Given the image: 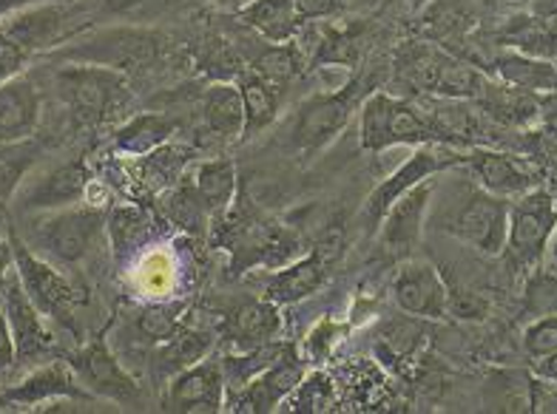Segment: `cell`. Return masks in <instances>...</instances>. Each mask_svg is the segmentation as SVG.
<instances>
[{
  "mask_svg": "<svg viewBox=\"0 0 557 414\" xmlns=\"http://www.w3.org/2000/svg\"><path fill=\"white\" fill-rule=\"evenodd\" d=\"M239 95H243V109H245V128L243 139H253L262 134L268 125L276 123L278 111H282V100H285V86L268 80L262 74L245 68L236 77Z\"/></svg>",
  "mask_w": 557,
  "mask_h": 414,
  "instance_id": "4dcf8cb0",
  "label": "cell"
},
{
  "mask_svg": "<svg viewBox=\"0 0 557 414\" xmlns=\"http://www.w3.org/2000/svg\"><path fill=\"white\" fill-rule=\"evenodd\" d=\"M373 80L356 74L338 91H319L301 102L290 123V146L301 160H315L324 148H331L338 134L350 125L352 114L361 109L367 95H373Z\"/></svg>",
  "mask_w": 557,
  "mask_h": 414,
  "instance_id": "5b68a950",
  "label": "cell"
},
{
  "mask_svg": "<svg viewBox=\"0 0 557 414\" xmlns=\"http://www.w3.org/2000/svg\"><path fill=\"white\" fill-rule=\"evenodd\" d=\"M183 304H143L132 313L134 329L143 341H165L183 327Z\"/></svg>",
  "mask_w": 557,
  "mask_h": 414,
  "instance_id": "ab89813d",
  "label": "cell"
},
{
  "mask_svg": "<svg viewBox=\"0 0 557 414\" xmlns=\"http://www.w3.org/2000/svg\"><path fill=\"white\" fill-rule=\"evenodd\" d=\"M54 88L72 116L88 128L114 123L132 102L128 77L95 63H69L54 72Z\"/></svg>",
  "mask_w": 557,
  "mask_h": 414,
  "instance_id": "8992f818",
  "label": "cell"
},
{
  "mask_svg": "<svg viewBox=\"0 0 557 414\" xmlns=\"http://www.w3.org/2000/svg\"><path fill=\"white\" fill-rule=\"evenodd\" d=\"M88 188H91V174L83 162H63V165L46 171L37 179H32L21 190L23 211H58L69 204L86 202Z\"/></svg>",
  "mask_w": 557,
  "mask_h": 414,
  "instance_id": "44dd1931",
  "label": "cell"
},
{
  "mask_svg": "<svg viewBox=\"0 0 557 414\" xmlns=\"http://www.w3.org/2000/svg\"><path fill=\"white\" fill-rule=\"evenodd\" d=\"M29 60H32L29 51L23 49L17 40H12L7 32L0 29V86H3L7 80H12V77H17V74H23V68H26Z\"/></svg>",
  "mask_w": 557,
  "mask_h": 414,
  "instance_id": "7bdbcfd3",
  "label": "cell"
},
{
  "mask_svg": "<svg viewBox=\"0 0 557 414\" xmlns=\"http://www.w3.org/2000/svg\"><path fill=\"white\" fill-rule=\"evenodd\" d=\"M555 199H557V190H555Z\"/></svg>",
  "mask_w": 557,
  "mask_h": 414,
  "instance_id": "816d5d0a",
  "label": "cell"
},
{
  "mask_svg": "<svg viewBox=\"0 0 557 414\" xmlns=\"http://www.w3.org/2000/svg\"><path fill=\"white\" fill-rule=\"evenodd\" d=\"M359 146L382 153L398 146H441V139L424 97L373 91L359 109Z\"/></svg>",
  "mask_w": 557,
  "mask_h": 414,
  "instance_id": "277c9868",
  "label": "cell"
},
{
  "mask_svg": "<svg viewBox=\"0 0 557 414\" xmlns=\"http://www.w3.org/2000/svg\"><path fill=\"white\" fill-rule=\"evenodd\" d=\"M194 193L206 213L213 218H222L234 208L236 188H239V174H236V162L227 156H213V160L199 162L194 171Z\"/></svg>",
  "mask_w": 557,
  "mask_h": 414,
  "instance_id": "1f68e13d",
  "label": "cell"
},
{
  "mask_svg": "<svg viewBox=\"0 0 557 414\" xmlns=\"http://www.w3.org/2000/svg\"><path fill=\"white\" fill-rule=\"evenodd\" d=\"M40 114H44V97L26 74H17L0 86V142L32 139L40 125Z\"/></svg>",
  "mask_w": 557,
  "mask_h": 414,
  "instance_id": "603a6c76",
  "label": "cell"
},
{
  "mask_svg": "<svg viewBox=\"0 0 557 414\" xmlns=\"http://www.w3.org/2000/svg\"><path fill=\"white\" fill-rule=\"evenodd\" d=\"M463 165V151L453 146H418L412 156H407L396 174H389L379 188L367 197L364 202V222L367 227H379L384 213L389 211V204L396 202L398 197H404L407 190L416 188L418 183L424 179H433V176L449 174L453 167Z\"/></svg>",
  "mask_w": 557,
  "mask_h": 414,
  "instance_id": "7c38bea8",
  "label": "cell"
},
{
  "mask_svg": "<svg viewBox=\"0 0 557 414\" xmlns=\"http://www.w3.org/2000/svg\"><path fill=\"white\" fill-rule=\"evenodd\" d=\"M287 403L296 412H327L336 406V386L327 375L313 372L310 378H301L294 392L287 394Z\"/></svg>",
  "mask_w": 557,
  "mask_h": 414,
  "instance_id": "60d3db41",
  "label": "cell"
},
{
  "mask_svg": "<svg viewBox=\"0 0 557 414\" xmlns=\"http://www.w3.org/2000/svg\"><path fill=\"white\" fill-rule=\"evenodd\" d=\"M461 167L470 171V176L481 188L495 193V197L509 199V202L543 185V174L535 162L515 156V153L495 151V148H470V151H463Z\"/></svg>",
  "mask_w": 557,
  "mask_h": 414,
  "instance_id": "5bb4252c",
  "label": "cell"
},
{
  "mask_svg": "<svg viewBox=\"0 0 557 414\" xmlns=\"http://www.w3.org/2000/svg\"><path fill=\"white\" fill-rule=\"evenodd\" d=\"M546 253L552 255V264H555V267H557V227H555V233H552L549 248H546Z\"/></svg>",
  "mask_w": 557,
  "mask_h": 414,
  "instance_id": "f907efd6",
  "label": "cell"
},
{
  "mask_svg": "<svg viewBox=\"0 0 557 414\" xmlns=\"http://www.w3.org/2000/svg\"><path fill=\"white\" fill-rule=\"evenodd\" d=\"M95 394L86 392L69 361H52L37 366L32 375L15 386L0 389V412L7 409H52L54 403H91Z\"/></svg>",
  "mask_w": 557,
  "mask_h": 414,
  "instance_id": "4fadbf2b",
  "label": "cell"
},
{
  "mask_svg": "<svg viewBox=\"0 0 557 414\" xmlns=\"http://www.w3.org/2000/svg\"><path fill=\"white\" fill-rule=\"evenodd\" d=\"M91 17L77 9L74 3L66 0H37L23 7L21 12H15L12 17L0 23V29L7 32L12 40L29 51L32 58L35 54H44V51H52L58 46L69 43L72 37L81 35L86 29Z\"/></svg>",
  "mask_w": 557,
  "mask_h": 414,
  "instance_id": "30bf717a",
  "label": "cell"
},
{
  "mask_svg": "<svg viewBox=\"0 0 557 414\" xmlns=\"http://www.w3.org/2000/svg\"><path fill=\"white\" fill-rule=\"evenodd\" d=\"M490 74L444 46L407 40L393 58V86L401 97L475 100Z\"/></svg>",
  "mask_w": 557,
  "mask_h": 414,
  "instance_id": "7a4b0ae2",
  "label": "cell"
},
{
  "mask_svg": "<svg viewBox=\"0 0 557 414\" xmlns=\"http://www.w3.org/2000/svg\"><path fill=\"white\" fill-rule=\"evenodd\" d=\"M338 250H342L338 236H327L319 248H313V253L273 273L268 287H264V299L278 306H290L310 299L327 281V273H331V264Z\"/></svg>",
  "mask_w": 557,
  "mask_h": 414,
  "instance_id": "d6986e66",
  "label": "cell"
},
{
  "mask_svg": "<svg viewBox=\"0 0 557 414\" xmlns=\"http://www.w3.org/2000/svg\"><path fill=\"white\" fill-rule=\"evenodd\" d=\"M521 315L527 321L557 315V269H529L521 296Z\"/></svg>",
  "mask_w": 557,
  "mask_h": 414,
  "instance_id": "74e56055",
  "label": "cell"
},
{
  "mask_svg": "<svg viewBox=\"0 0 557 414\" xmlns=\"http://www.w3.org/2000/svg\"><path fill=\"white\" fill-rule=\"evenodd\" d=\"M176 131H180L176 116L160 114V111H143V114H134L132 120H125L117 131L111 134V148L123 156L137 160V156H146V153L171 142Z\"/></svg>",
  "mask_w": 557,
  "mask_h": 414,
  "instance_id": "f546056e",
  "label": "cell"
},
{
  "mask_svg": "<svg viewBox=\"0 0 557 414\" xmlns=\"http://www.w3.org/2000/svg\"><path fill=\"white\" fill-rule=\"evenodd\" d=\"M29 3H37V0H0V23L21 12L23 7H29Z\"/></svg>",
  "mask_w": 557,
  "mask_h": 414,
  "instance_id": "7dc6e473",
  "label": "cell"
},
{
  "mask_svg": "<svg viewBox=\"0 0 557 414\" xmlns=\"http://www.w3.org/2000/svg\"><path fill=\"white\" fill-rule=\"evenodd\" d=\"M216 338L206 329H188L180 327L171 338L160 341V349L154 355V369L160 380H171L176 372L188 369L197 361L208 357V352L213 349Z\"/></svg>",
  "mask_w": 557,
  "mask_h": 414,
  "instance_id": "e575fe53",
  "label": "cell"
},
{
  "mask_svg": "<svg viewBox=\"0 0 557 414\" xmlns=\"http://www.w3.org/2000/svg\"><path fill=\"white\" fill-rule=\"evenodd\" d=\"M225 369L216 357H202L169 380L162 409L176 414H213L225 406Z\"/></svg>",
  "mask_w": 557,
  "mask_h": 414,
  "instance_id": "2e32d148",
  "label": "cell"
},
{
  "mask_svg": "<svg viewBox=\"0 0 557 414\" xmlns=\"http://www.w3.org/2000/svg\"><path fill=\"white\" fill-rule=\"evenodd\" d=\"M498 43L504 49L523 51L532 58L555 60L557 63V17L535 15V12L509 17L500 26Z\"/></svg>",
  "mask_w": 557,
  "mask_h": 414,
  "instance_id": "d6a6232c",
  "label": "cell"
},
{
  "mask_svg": "<svg viewBox=\"0 0 557 414\" xmlns=\"http://www.w3.org/2000/svg\"><path fill=\"white\" fill-rule=\"evenodd\" d=\"M367 26L350 23V26H319L315 35L310 37L308 49L299 46L308 58V66H359L364 54Z\"/></svg>",
  "mask_w": 557,
  "mask_h": 414,
  "instance_id": "83f0119b",
  "label": "cell"
},
{
  "mask_svg": "<svg viewBox=\"0 0 557 414\" xmlns=\"http://www.w3.org/2000/svg\"><path fill=\"white\" fill-rule=\"evenodd\" d=\"M194 156H197V151L191 146H180L171 139L157 151L137 156V183L151 193H162L183 179L185 167L191 165Z\"/></svg>",
  "mask_w": 557,
  "mask_h": 414,
  "instance_id": "836d02e7",
  "label": "cell"
},
{
  "mask_svg": "<svg viewBox=\"0 0 557 414\" xmlns=\"http://www.w3.org/2000/svg\"><path fill=\"white\" fill-rule=\"evenodd\" d=\"M206 3H211V7L222 9V12H239V9L245 7V3H250V0H206Z\"/></svg>",
  "mask_w": 557,
  "mask_h": 414,
  "instance_id": "c3c4849f",
  "label": "cell"
},
{
  "mask_svg": "<svg viewBox=\"0 0 557 414\" xmlns=\"http://www.w3.org/2000/svg\"><path fill=\"white\" fill-rule=\"evenodd\" d=\"M435 176L418 183L404 197L389 204V211L384 213L375 233H379V248L389 255V259H407L416 253L424 236L426 213H430V202H433Z\"/></svg>",
  "mask_w": 557,
  "mask_h": 414,
  "instance_id": "9a60e30c",
  "label": "cell"
},
{
  "mask_svg": "<svg viewBox=\"0 0 557 414\" xmlns=\"http://www.w3.org/2000/svg\"><path fill=\"white\" fill-rule=\"evenodd\" d=\"M199 120H202V131L220 142L243 139L245 109L239 86L231 80H211V86L199 95Z\"/></svg>",
  "mask_w": 557,
  "mask_h": 414,
  "instance_id": "484cf974",
  "label": "cell"
},
{
  "mask_svg": "<svg viewBox=\"0 0 557 414\" xmlns=\"http://www.w3.org/2000/svg\"><path fill=\"white\" fill-rule=\"evenodd\" d=\"M12 267H15V253H12V239H3L0 236V284H3V278L12 273Z\"/></svg>",
  "mask_w": 557,
  "mask_h": 414,
  "instance_id": "f6af8a7d",
  "label": "cell"
},
{
  "mask_svg": "<svg viewBox=\"0 0 557 414\" xmlns=\"http://www.w3.org/2000/svg\"><path fill=\"white\" fill-rule=\"evenodd\" d=\"M557 227V199L549 188H535L512 199L509 230H506V259L515 269H535L546 259L552 233Z\"/></svg>",
  "mask_w": 557,
  "mask_h": 414,
  "instance_id": "ba28073f",
  "label": "cell"
},
{
  "mask_svg": "<svg viewBox=\"0 0 557 414\" xmlns=\"http://www.w3.org/2000/svg\"><path fill=\"white\" fill-rule=\"evenodd\" d=\"M401 3L410 9V12H424V9L430 7V3H435V0H401Z\"/></svg>",
  "mask_w": 557,
  "mask_h": 414,
  "instance_id": "681fc988",
  "label": "cell"
},
{
  "mask_svg": "<svg viewBox=\"0 0 557 414\" xmlns=\"http://www.w3.org/2000/svg\"><path fill=\"white\" fill-rule=\"evenodd\" d=\"M37 146L29 139L23 142H0V202H9L23 185L29 167L35 165Z\"/></svg>",
  "mask_w": 557,
  "mask_h": 414,
  "instance_id": "f35d334b",
  "label": "cell"
},
{
  "mask_svg": "<svg viewBox=\"0 0 557 414\" xmlns=\"http://www.w3.org/2000/svg\"><path fill=\"white\" fill-rule=\"evenodd\" d=\"M472 102H475L478 111L486 120H492L500 128H532L543 116L546 97L523 91V88L506 86V83L495 80V77H486L484 88L478 91V97Z\"/></svg>",
  "mask_w": 557,
  "mask_h": 414,
  "instance_id": "7402d4cb",
  "label": "cell"
},
{
  "mask_svg": "<svg viewBox=\"0 0 557 414\" xmlns=\"http://www.w3.org/2000/svg\"><path fill=\"white\" fill-rule=\"evenodd\" d=\"M69 366L83 384V389L95 394L97 400H111L117 406H139L146 400L143 386L120 364L103 335H97L95 341L83 343L77 352H72Z\"/></svg>",
  "mask_w": 557,
  "mask_h": 414,
  "instance_id": "8fae6325",
  "label": "cell"
},
{
  "mask_svg": "<svg viewBox=\"0 0 557 414\" xmlns=\"http://www.w3.org/2000/svg\"><path fill=\"white\" fill-rule=\"evenodd\" d=\"M441 204L430 208L426 218H433L435 227L449 233L453 239L470 244L481 255H500L506 248V230H509V199L495 197L484 190L475 179L441 185Z\"/></svg>",
  "mask_w": 557,
  "mask_h": 414,
  "instance_id": "6da1fadb",
  "label": "cell"
},
{
  "mask_svg": "<svg viewBox=\"0 0 557 414\" xmlns=\"http://www.w3.org/2000/svg\"><path fill=\"white\" fill-rule=\"evenodd\" d=\"M162 208H165V216L174 222L176 227H183L188 233H199L202 227L211 222V216L206 213V208L199 204L197 193H194L191 179H180L176 185H171L169 190H162Z\"/></svg>",
  "mask_w": 557,
  "mask_h": 414,
  "instance_id": "8d00e7d4",
  "label": "cell"
},
{
  "mask_svg": "<svg viewBox=\"0 0 557 414\" xmlns=\"http://www.w3.org/2000/svg\"><path fill=\"white\" fill-rule=\"evenodd\" d=\"M162 49H165V37L157 32L120 26V29H103L91 37L72 40L66 49L58 51V58L69 63H95L128 77L160 63Z\"/></svg>",
  "mask_w": 557,
  "mask_h": 414,
  "instance_id": "52a82bcc",
  "label": "cell"
},
{
  "mask_svg": "<svg viewBox=\"0 0 557 414\" xmlns=\"http://www.w3.org/2000/svg\"><path fill=\"white\" fill-rule=\"evenodd\" d=\"M301 378H305V361L296 355V349H290L278 357L276 364H271L268 369L253 375L248 384L239 386L234 400H231V409L245 414L273 412L285 403L287 394L294 392Z\"/></svg>",
  "mask_w": 557,
  "mask_h": 414,
  "instance_id": "ffe728a7",
  "label": "cell"
},
{
  "mask_svg": "<svg viewBox=\"0 0 557 414\" xmlns=\"http://www.w3.org/2000/svg\"><path fill=\"white\" fill-rule=\"evenodd\" d=\"M9 239H12V253H15L17 278H21L23 290L29 292L37 310L54 324L74 327V310L83 304L81 287L58 264L37 255L17 233H12Z\"/></svg>",
  "mask_w": 557,
  "mask_h": 414,
  "instance_id": "9c48e42d",
  "label": "cell"
},
{
  "mask_svg": "<svg viewBox=\"0 0 557 414\" xmlns=\"http://www.w3.org/2000/svg\"><path fill=\"white\" fill-rule=\"evenodd\" d=\"M393 301L410 318L438 321L449 310V287L430 262H407L393 278Z\"/></svg>",
  "mask_w": 557,
  "mask_h": 414,
  "instance_id": "ac0fdd59",
  "label": "cell"
},
{
  "mask_svg": "<svg viewBox=\"0 0 557 414\" xmlns=\"http://www.w3.org/2000/svg\"><path fill=\"white\" fill-rule=\"evenodd\" d=\"M222 335H225V341H231L236 352H250V349L278 341V335H282L278 304L268 299L245 301V304L236 306L234 313L225 315Z\"/></svg>",
  "mask_w": 557,
  "mask_h": 414,
  "instance_id": "cb8c5ba5",
  "label": "cell"
},
{
  "mask_svg": "<svg viewBox=\"0 0 557 414\" xmlns=\"http://www.w3.org/2000/svg\"><path fill=\"white\" fill-rule=\"evenodd\" d=\"M15 364V341H12V329H9L7 313H3V304H0V375H7Z\"/></svg>",
  "mask_w": 557,
  "mask_h": 414,
  "instance_id": "ee69618b",
  "label": "cell"
},
{
  "mask_svg": "<svg viewBox=\"0 0 557 414\" xmlns=\"http://www.w3.org/2000/svg\"><path fill=\"white\" fill-rule=\"evenodd\" d=\"M236 17L245 29L268 43H287L301 29L299 0H250L236 12Z\"/></svg>",
  "mask_w": 557,
  "mask_h": 414,
  "instance_id": "f1b7e54d",
  "label": "cell"
},
{
  "mask_svg": "<svg viewBox=\"0 0 557 414\" xmlns=\"http://www.w3.org/2000/svg\"><path fill=\"white\" fill-rule=\"evenodd\" d=\"M523 349L529 357L555 355L557 352V315H543V318H532L523 329Z\"/></svg>",
  "mask_w": 557,
  "mask_h": 414,
  "instance_id": "b9f144b4",
  "label": "cell"
},
{
  "mask_svg": "<svg viewBox=\"0 0 557 414\" xmlns=\"http://www.w3.org/2000/svg\"><path fill=\"white\" fill-rule=\"evenodd\" d=\"M157 218L139 208V204H117L106 216V233H109L111 253L117 264H128L157 239Z\"/></svg>",
  "mask_w": 557,
  "mask_h": 414,
  "instance_id": "4316f807",
  "label": "cell"
},
{
  "mask_svg": "<svg viewBox=\"0 0 557 414\" xmlns=\"http://www.w3.org/2000/svg\"><path fill=\"white\" fill-rule=\"evenodd\" d=\"M106 233V211L95 202H77L29 218L21 239L58 267H77L95 255Z\"/></svg>",
  "mask_w": 557,
  "mask_h": 414,
  "instance_id": "3957f363",
  "label": "cell"
},
{
  "mask_svg": "<svg viewBox=\"0 0 557 414\" xmlns=\"http://www.w3.org/2000/svg\"><path fill=\"white\" fill-rule=\"evenodd\" d=\"M194 60H197L199 72L208 74L211 80H234V77H239L248 68L239 46L220 35L206 37L197 54H194Z\"/></svg>",
  "mask_w": 557,
  "mask_h": 414,
  "instance_id": "d590c367",
  "label": "cell"
},
{
  "mask_svg": "<svg viewBox=\"0 0 557 414\" xmlns=\"http://www.w3.org/2000/svg\"><path fill=\"white\" fill-rule=\"evenodd\" d=\"M0 304L7 313L12 341H15L17 361H37L46 352L54 349V335L46 327V315L29 299V292L23 290L17 269L12 267L3 284H0Z\"/></svg>",
  "mask_w": 557,
  "mask_h": 414,
  "instance_id": "e0dca14e",
  "label": "cell"
},
{
  "mask_svg": "<svg viewBox=\"0 0 557 414\" xmlns=\"http://www.w3.org/2000/svg\"><path fill=\"white\" fill-rule=\"evenodd\" d=\"M535 375H541V378L546 380H555L557 384V352L555 355H546L541 357V361H535Z\"/></svg>",
  "mask_w": 557,
  "mask_h": 414,
  "instance_id": "bcb514c9",
  "label": "cell"
},
{
  "mask_svg": "<svg viewBox=\"0 0 557 414\" xmlns=\"http://www.w3.org/2000/svg\"><path fill=\"white\" fill-rule=\"evenodd\" d=\"M490 77L506 83V86L523 88L532 95L549 97L557 95V63L555 60L532 58L523 51L500 49L490 63Z\"/></svg>",
  "mask_w": 557,
  "mask_h": 414,
  "instance_id": "d4e9b609",
  "label": "cell"
}]
</instances>
